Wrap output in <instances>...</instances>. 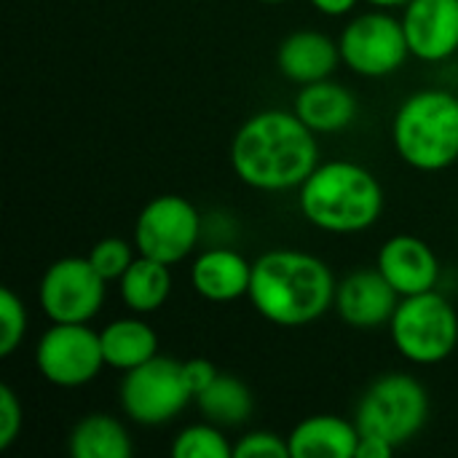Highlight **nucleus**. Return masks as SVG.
Masks as SVG:
<instances>
[{
	"mask_svg": "<svg viewBox=\"0 0 458 458\" xmlns=\"http://www.w3.org/2000/svg\"><path fill=\"white\" fill-rule=\"evenodd\" d=\"M341 62L362 78H389L411 56L403 19L386 8L357 13L338 38Z\"/></svg>",
	"mask_w": 458,
	"mask_h": 458,
	"instance_id": "nucleus-8",
	"label": "nucleus"
},
{
	"mask_svg": "<svg viewBox=\"0 0 458 458\" xmlns=\"http://www.w3.org/2000/svg\"><path fill=\"white\" fill-rule=\"evenodd\" d=\"M191 3H199V0H191Z\"/></svg>",
	"mask_w": 458,
	"mask_h": 458,
	"instance_id": "nucleus-33",
	"label": "nucleus"
},
{
	"mask_svg": "<svg viewBox=\"0 0 458 458\" xmlns=\"http://www.w3.org/2000/svg\"><path fill=\"white\" fill-rule=\"evenodd\" d=\"M134 244V242H131ZM126 239H121V236H107V239H99L91 250H89V260H91V266L99 271V276L102 279H107V282H118L123 274H126V268L134 263V258L140 255L137 252V247H131Z\"/></svg>",
	"mask_w": 458,
	"mask_h": 458,
	"instance_id": "nucleus-24",
	"label": "nucleus"
},
{
	"mask_svg": "<svg viewBox=\"0 0 458 458\" xmlns=\"http://www.w3.org/2000/svg\"><path fill=\"white\" fill-rule=\"evenodd\" d=\"M330 266L301 250H268L252 263L250 303L276 327H303L322 319L335 303Z\"/></svg>",
	"mask_w": 458,
	"mask_h": 458,
	"instance_id": "nucleus-2",
	"label": "nucleus"
},
{
	"mask_svg": "<svg viewBox=\"0 0 458 458\" xmlns=\"http://www.w3.org/2000/svg\"><path fill=\"white\" fill-rule=\"evenodd\" d=\"M429 421V392L411 373L378 376L357 403L354 424L360 435L392 443L397 451L408 445Z\"/></svg>",
	"mask_w": 458,
	"mask_h": 458,
	"instance_id": "nucleus-5",
	"label": "nucleus"
},
{
	"mask_svg": "<svg viewBox=\"0 0 458 458\" xmlns=\"http://www.w3.org/2000/svg\"><path fill=\"white\" fill-rule=\"evenodd\" d=\"M309 3L322 16H346V13H352L357 8L360 0H309Z\"/></svg>",
	"mask_w": 458,
	"mask_h": 458,
	"instance_id": "nucleus-30",
	"label": "nucleus"
},
{
	"mask_svg": "<svg viewBox=\"0 0 458 458\" xmlns=\"http://www.w3.org/2000/svg\"><path fill=\"white\" fill-rule=\"evenodd\" d=\"M338 64H341L338 40H333L330 35H325L319 30H309V27L290 32L279 43V51H276L279 72L298 86L330 78Z\"/></svg>",
	"mask_w": 458,
	"mask_h": 458,
	"instance_id": "nucleus-16",
	"label": "nucleus"
},
{
	"mask_svg": "<svg viewBox=\"0 0 458 458\" xmlns=\"http://www.w3.org/2000/svg\"><path fill=\"white\" fill-rule=\"evenodd\" d=\"M107 279L91 266L89 258H59L54 260L38 284V303L48 322L59 325H89L105 306Z\"/></svg>",
	"mask_w": 458,
	"mask_h": 458,
	"instance_id": "nucleus-10",
	"label": "nucleus"
},
{
	"mask_svg": "<svg viewBox=\"0 0 458 458\" xmlns=\"http://www.w3.org/2000/svg\"><path fill=\"white\" fill-rule=\"evenodd\" d=\"M72 458H129L134 445L126 427L107 413H89L75 421L67 435Z\"/></svg>",
	"mask_w": 458,
	"mask_h": 458,
	"instance_id": "nucleus-21",
	"label": "nucleus"
},
{
	"mask_svg": "<svg viewBox=\"0 0 458 458\" xmlns=\"http://www.w3.org/2000/svg\"><path fill=\"white\" fill-rule=\"evenodd\" d=\"M317 164V134L295 110H260L250 115L231 140V166L236 177L260 193L298 191Z\"/></svg>",
	"mask_w": 458,
	"mask_h": 458,
	"instance_id": "nucleus-1",
	"label": "nucleus"
},
{
	"mask_svg": "<svg viewBox=\"0 0 458 458\" xmlns=\"http://www.w3.org/2000/svg\"><path fill=\"white\" fill-rule=\"evenodd\" d=\"M196 408L201 411L204 421H212L223 429L242 427L250 421L255 411V400L250 386L228 373H217V378L196 394Z\"/></svg>",
	"mask_w": 458,
	"mask_h": 458,
	"instance_id": "nucleus-22",
	"label": "nucleus"
},
{
	"mask_svg": "<svg viewBox=\"0 0 458 458\" xmlns=\"http://www.w3.org/2000/svg\"><path fill=\"white\" fill-rule=\"evenodd\" d=\"M21 424H24L21 400L8 384H3L0 386V451H8L16 443V437L21 435Z\"/></svg>",
	"mask_w": 458,
	"mask_h": 458,
	"instance_id": "nucleus-27",
	"label": "nucleus"
},
{
	"mask_svg": "<svg viewBox=\"0 0 458 458\" xmlns=\"http://www.w3.org/2000/svg\"><path fill=\"white\" fill-rule=\"evenodd\" d=\"M172 456L174 458H231L233 456V443L223 435V427L204 421V424H191L182 432H177L172 443Z\"/></svg>",
	"mask_w": 458,
	"mask_h": 458,
	"instance_id": "nucleus-23",
	"label": "nucleus"
},
{
	"mask_svg": "<svg viewBox=\"0 0 458 458\" xmlns=\"http://www.w3.org/2000/svg\"><path fill=\"white\" fill-rule=\"evenodd\" d=\"M386 327L400 357L421 368L445 362L458 346L456 309L437 290L400 298Z\"/></svg>",
	"mask_w": 458,
	"mask_h": 458,
	"instance_id": "nucleus-6",
	"label": "nucleus"
},
{
	"mask_svg": "<svg viewBox=\"0 0 458 458\" xmlns=\"http://www.w3.org/2000/svg\"><path fill=\"white\" fill-rule=\"evenodd\" d=\"M236 458H290V443L287 437L271 432V429H255L239 437L233 443Z\"/></svg>",
	"mask_w": 458,
	"mask_h": 458,
	"instance_id": "nucleus-26",
	"label": "nucleus"
},
{
	"mask_svg": "<svg viewBox=\"0 0 458 458\" xmlns=\"http://www.w3.org/2000/svg\"><path fill=\"white\" fill-rule=\"evenodd\" d=\"M27 335V306L11 290H0V357H11Z\"/></svg>",
	"mask_w": 458,
	"mask_h": 458,
	"instance_id": "nucleus-25",
	"label": "nucleus"
},
{
	"mask_svg": "<svg viewBox=\"0 0 458 458\" xmlns=\"http://www.w3.org/2000/svg\"><path fill=\"white\" fill-rule=\"evenodd\" d=\"M193 400L196 397L182 376V362L161 354L134 370H126L118 386L123 416L140 427H164Z\"/></svg>",
	"mask_w": 458,
	"mask_h": 458,
	"instance_id": "nucleus-7",
	"label": "nucleus"
},
{
	"mask_svg": "<svg viewBox=\"0 0 458 458\" xmlns=\"http://www.w3.org/2000/svg\"><path fill=\"white\" fill-rule=\"evenodd\" d=\"M293 110L314 134H338L357 121L360 102L352 94V89L325 78L301 86Z\"/></svg>",
	"mask_w": 458,
	"mask_h": 458,
	"instance_id": "nucleus-17",
	"label": "nucleus"
},
{
	"mask_svg": "<svg viewBox=\"0 0 458 458\" xmlns=\"http://www.w3.org/2000/svg\"><path fill=\"white\" fill-rule=\"evenodd\" d=\"M35 368L56 389H81L107 368L102 338L89 325L51 322L35 344Z\"/></svg>",
	"mask_w": 458,
	"mask_h": 458,
	"instance_id": "nucleus-11",
	"label": "nucleus"
},
{
	"mask_svg": "<svg viewBox=\"0 0 458 458\" xmlns=\"http://www.w3.org/2000/svg\"><path fill=\"white\" fill-rule=\"evenodd\" d=\"M397 454V448L381 437H373V435H360V445H357V454L354 458H392Z\"/></svg>",
	"mask_w": 458,
	"mask_h": 458,
	"instance_id": "nucleus-29",
	"label": "nucleus"
},
{
	"mask_svg": "<svg viewBox=\"0 0 458 458\" xmlns=\"http://www.w3.org/2000/svg\"><path fill=\"white\" fill-rule=\"evenodd\" d=\"M400 19L411 56L445 62L458 51V0H411Z\"/></svg>",
	"mask_w": 458,
	"mask_h": 458,
	"instance_id": "nucleus-13",
	"label": "nucleus"
},
{
	"mask_svg": "<svg viewBox=\"0 0 458 458\" xmlns=\"http://www.w3.org/2000/svg\"><path fill=\"white\" fill-rule=\"evenodd\" d=\"M290 458H354L360 445V429L333 413L309 416L287 435Z\"/></svg>",
	"mask_w": 458,
	"mask_h": 458,
	"instance_id": "nucleus-18",
	"label": "nucleus"
},
{
	"mask_svg": "<svg viewBox=\"0 0 458 458\" xmlns=\"http://www.w3.org/2000/svg\"><path fill=\"white\" fill-rule=\"evenodd\" d=\"M118 295L131 314L145 317L164 309L172 295V266L137 255L126 274L118 279Z\"/></svg>",
	"mask_w": 458,
	"mask_h": 458,
	"instance_id": "nucleus-20",
	"label": "nucleus"
},
{
	"mask_svg": "<svg viewBox=\"0 0 458 458\" xmlns=\"http://www.w3.org/2000/svg\"><path fill=\"white\" fill-rule=\"evenodd\" d=\"M400 293L378 268H360L335 287V314L354 330H378L392 322Z\"/></svg>",
	"mask_w": 458,
	"mask_h": 458,
	"instance_id": "nucleus-12",
	"label": "nucleus"
},
{
	"mask_svg": "<svg viewBox=\"0 0 458 458\" xmlns=\"http://www.w3.org/2000/svg\"><path fill=\"white\" fill-rule=\"evenodd\" d=\"M182 376H185L188 389L196 397L199 392H204L217 378V368L209 360H204V357H193V360H185L182 362Z\"/></svg>",
	"mask_w": 458,
	"mask_h": 458,
	"instance_id": "nucleus-28",
	"label": "nucleus"
},
{
	"mask_svg": "<svg viewBox=\"0 0 458 458\" xmlns=\"http://www.w3.org/2000/svg\"><path fill=\"white\" fill-rule=\"evenodd\" d=\"M376 268L400 293V298L437 290L440 282V260L435 250L424 239L411 233H397L386 239L376 255Z\"/></svg>",
	"mask_w": 458,
	"mask_h": 458,
	"instance_id": "nucleus-14",
	"label": "nucleus"
},
{
	"mask_svg": "<svg viewBox=\"0 0 458 458\" xmlns=\"http://www.w3.org/2000/svg\"><path fill=\"white\" fill-rule=\"evenodd\" d=\"M204 220L193 201L177 193L150 199L134 223V247L140 255L166 266L182 263L201 242Z\"/></svg>",
	"mask_w": 458,
	"mask_h": 458,
	"instance_id": "nucleus-9",
	"label": "nucleus"
},
{
	"mask_svg": "<svg viewBox=\"0 0 458 458\" xmlns=\"http://www.w3.org/2000/svg\"><path fill=\"white\" fill-rule=\"evenodd\" d=\"M397 156L416 172H443L458 161V97L448 89L413 91L392 118Z\"/></svg>",
	"mask_w": 458,
	"mask_h": 458,
	"instance_id": "nucleus-4",
	"label": "nucleus"
},
{
	"mask_svg": "<svg viewBox=\"0 0 458 458\" xmlns=\"http://www.w3.org/2000/svg\"><path fill=\"white\" fill-rule=\"evenodd\" d=\"M365 3H370L373 8H405L411 0H365Z\"/></svg>",
	"mask_w": 458,
	"mask_h": 458,
	"instance_id": "nucleus-31",
	"label": "nucleus"
},
{
	"mask_svg": "<svg viewBox=\"0 0 458 458\" xmlns=\"http://www.w3.org/2000/svg\"><path fill=\"white\" fill-rule=\"evenodd\" d=\"M258 3H268V5H276V3H287V0H258Z\"/></svg>",
	"mask_w": 458,
	"mask_h": 458,
	"instance_id": "nucleus-32",
	"label": "nucleus"
},
{
	"mask_svg": "<svg viewBox=\"0 0 458 458\" xmlns=\"http://www.w3.org/2000/svg\"><path fill=\"white\" fill-rule=\"evenodd\" d=\"M298 209L325 233L354 236L378 223L384 188L378 177L357 161H319L298 188Z\"/></svg>",
	"mask_w": 458,
	"mask_h": 458,
	"instance_id": "nucleus-3",
	"label": "nucleus"
},
{
	"mask_svg": "<svg viewBox=\"0 0 458 458\" xmlns=\"http://www.w3.org/2000/svg\"><path fill=\"white\" fill-rule=\"evenodd\" d=\"M193 290L209 303H233L250 295L252 263L228 244H215L196 255L191 266Z\"/></svg>",
	"mask_w": 458,
	"mask_h": 458,
	"instance_id": "nucleus-15",
	"label": "nucleus"
},
{
	"mask_svg": "<svg viewBox=\"0 0 458 458\" xmlns=\"http://www.w3.org/2000/svg\"><path fill=\"white\" fill-rule=\"evenodd\" d=\"M105 365L113 370H134L158 354V335L142 319V314L113 319L107 327L99 330Z\"/></svg>",
	"mask_w": 458,
	"mask_h": 458,
	"instance_id": "nucleus-19",
	"label": "nucleus"
}]
</instances>
